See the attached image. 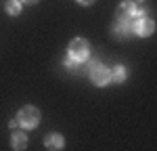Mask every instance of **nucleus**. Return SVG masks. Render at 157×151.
<instances>
[{
    "label": "nucleus",
    "instance_id": "ddd939ff",
    "mask_svg": "<svg viewBox=\"0 0 157 151\" xmlns=\"http://www.w3.org/2000/svg\"><path fill=\"white\" fill-rule=\"evenodd\" d=\"M19 2H23V4H36L38 0H19Z\"/></svg>",
    "mask_w": 157,
    "mask_h": 151
},
{
    "label": "nucleus",
    "instance_id": "4468645a",
    "mask_svg": "<svg viewBox=\"0 0 157 151\" xmlns=\"http://www.w3.org/2000/svg\"><path fill=\"white\" fill-rule=\"evenodd\" d=\"M138 2H143V0H138Z\"/></svg>",
    "mask_w": 157,
    "mask_h": 151
},
{
    "label": "nucleus",
    "instance_id": "f8f14e48",
    "mask_svg": "<svg viewBox=\"0 0 157 151\" xmlns=\"http://www.w3.org/2000/svg\"><path fill=\"white\" fill-rule=\"evenodd\" d=\"M78 2H80V4H84V6H88V4H92L94 0H78Z\"/></svg>",
    "mask_w": 157,
    "mask_h": 151
},
{
    "label": "nucleus",
    "instance_id": "9b49d317",
    "mask_svg": "<svg viewBox=\"0 0 157 151\" xmlns=\"http://www.w3.org/2000/svg\"><path fill=\"white\" fill-rule=\"evenodd\" d=\"M65 67H67V69H78V61H73L71 57H69V55H67V57H65Z\"/></svg>",
    "mask_w": 157,
    "mask_h": 151
},
{
    "label": "nucleus",
    "instance_id": "423d86ee",
    "mask_svg": "<svg viewBox=\"0 0 157 151\" xmlns=\"http://www.w3.org/2000/svg\"><path fill=\"white\" fill-rule=\"evenodd\" d=\"M134 15H136V6H134V2H130V0L121 2L120 6H117V19H130Z\"/></svg>",
    "mask_w": 157,
    "mask_h": 151
},
{
    "label": "nucleus",
    "instance_id": "f257e3e1",
    "mask_svg": "<svg viewBox=\"0 0 157 151\" xmlns=\"http://www.w3.org/2000/svg\"><path fill=\"white\" fill-rule=\"evenodd\" d=\"M17 124H21L23 128H36L40 124V109L34 105H25L17 115Z\"/></svg>",
    "mask_w": 157,
    "mask_h": 151
},
{
    "label": "nucleus",
    "instance_id": "f03ea898",
    "mask_svg": "<svg viewBox=\"0 0 157 151\" xmlns=\"http://www.w3.org/2000/svg\"><path fill=\"white\" fill-rule=\"evenodd\" d=\"M88 55H90V46H88V42H86L84 38H73L71 42H69V57H71L73 61L82 63L88 59Z\"/></svg>",
    "mask_w": 157,
    "mask_h": 151
},
{
    "label": "nucleus",
    "instance_id": "6e6552de",
    "mask_svg": "<svg viewBox=\"0 0 157 151\" xmlns=\"http://www.w3.org/2000/svg\"><path fill=\"white\" fill-rule=\"evenodd\" d=\"M126 76H128L126 67H124V65H115V67L111 69V82H117V84H121V82L126 80Z\"/></svg>",
    "mask_w": 157,
    "mask_h": 151
},
{
    "label": "nucleus",
    "instance_id": "7ed1b4c3",
    "mask_svg": "<svg viewBox=\"0 0 157 151\" xmlns=\"http://www.w3.org/2000/svg\"><path fill=\"white\" fill-rule=\"evenodd\" d=\"M90 80H92V84H97V86H105V84L111 82V69H107V67L101 65V63H94L92 69H90Z\"/></svg>",
    "mask_w": 157,
    "mask_h": 151
},
{
    "label": "nucleus",
    "instance_id": "39448f33",
    "mask_svg": "<svg viewBox=\"0 0 157 151\" xmlns=\"http://www.w3.org/2000/svg\"><path fill=\"white\" fill-rule=\"evenodd\" d=\"M132 17L130 19H117V23L113 25V36L115 38H126L132 34Z\"/></svg>",
    "mask_w": 157,
    "mask_h": 151
},
{
    "label": "nucleus",
    "instance_id": "20e7f679",
    "mask_svg": "<svg viewBox=\"0 0 157 151\" xmlns=\"http://www.w3.org/2000/svg\"><path fill=\"white\" fill-rule=\"evenodd\" d=\"M153 32H155V21L145 17V15L138 17L132 23V34H136V36H151Z\"/></svg>",
    "mask_w": 157,
    "mask_h": 151
},
{
    "label": "nucleus",
    "instance_id": "0eeeda50",
    "mask_svg": "<svg viewBox=\"0 0 157 151\" xmlns=\"http://www.w3.org/2000/svg\"><path fill=\"white\" fill-rule=\"evenodd\" d=\"M44 145H46V149H63V147H65V141H63V137H61V134L52 132V134H48V137H46Z\"/></svg>",
    "mask_w": 157,
    "mask_h": 151
},
{
    "label": "nucleus",
    "instance_id": "1a4fd4ad",
    "mask_svg": "<svg viewBox=\"0 0 157 151\" xmlns=\"http://www.w3.org/2000/svg\"><path fill=\"white\" fill-rule=\"evenodd\" d=\"M11 145H13V149H25L27 147V137H25L23 132H15L11 138Z\"/></svg>",
    "mask_w": 157,
    "mask_h": 151
},
{
    "label": "nucleus",
    "instance_id": "9d476101",
    "mask_svg": "<svg viewBox=\"0 0 157 151\" xmlns=\"http://www.w3.org/2000/svg\"><path fill=\"white\" fill-rule=\"evenodd\" d=\"M4 11L9 13L11 17H17V15L21 13V2H19V0H6V6H4Z\"/></svg>",
    "mask_w": 157,
    "mask_h": 151
}]
</instances>
